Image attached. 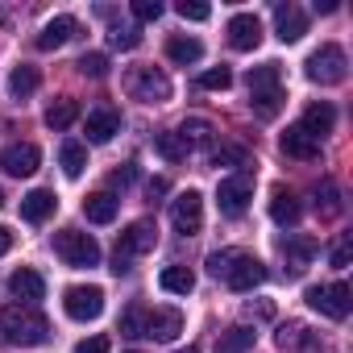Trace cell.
<instances>
[{"label":"cell","instance_id":"cell-15","mask_svg":"<svg viewBox=\"0 0 353 353\" xmlns=\"http://www.w3.org/2000/svg\"><path fill=\"white\" fill-rule=\"evenodd\" d=\"M320 254V241L316 237H307V233H291L287 241H283V262H287V270L291 274H303L307 266H312V258Z\"/></svg>","mask_w":353,"mask_h":353},{"label":"cell","instance_id":"cell-7","mask_svg":"<svg viewBox=\"0 0 353 353\" xmlns=\"http://www.w3.org/2000/svg\"><path fill=\"white\" fill-rule=\"evenodd\" d=\"M250 200H254V179H250V170H237V174H229V179H221V188H216V208H221V216H241V212L250 208Z\"/></svg>","mask_w":353,"mask_h":353},{"label":"cell","instance_id":"cell-21","mask_svg":"<svg viewBox=\"0 0 353 353\" xmlns=\"http://www.w3.org/2000/svg\"><path fill=\"white\" fill-rule=\"evenodd\" d=\"M54 208H59V196H54V192H46V188H38V192L21 196V216H26L30 225L50 221V216H54Z\"/></svg>","mask_w":353,"mask_h":353},{"label":"cell","instance_id":"cell-17","mask_svg":"<svg viewBox=\"0 0 353 353\" xmlns=\"http://www.w3.org/2000/svg\"><path fill=\"white\" fill-rule=\"evenodd\" d=\"M9 295H13V299H21L26 307H34V303L46 295V279H42L34 266H21V270H13V274H9Z\"/></svg>","mask_w":353,"mask_h":353},{"label":"cell","instance_id":"cell-47","mask_svg":"<svg viewBox=\"0 0 353 353\" xmlns=\"http://www.w3.org/2000/svg\"><path fill=\"white\" fill-rule=\"evenodd\" d=\"M145 192H150V200H154V196H162V192H166V183H162V179H150V188H145Z\"/></svg>","mask_w":353,"mask_h":353},{"label":"cell","instance_id":"cell-32","mask_svg":"<svg viewBox=\"0 0 353 353\" xmlns=\"http://www.w3.org/2000/svg\"><path fill=\"white\" fill-rule=\"evenodd\" d=\"M341 188L332 183V179H324V183H316V212L324 216V221H332V216H341Z\"/></svg>","mask_w":353,"mask_h":353},{"label":"cell","instance_id":"cell-26","mask_svg":"<svg viewBox=\"0 0 353 353\" xmlns=\"http://www.w3.org/2000/svg\"><path fill=\"white\" fill-rule=\"evenodd\" d=\"M274 341H279V349H287V353H303V349L312 345V332H307V324H299V320H287V324H279Z\"/></svg>","mask_w":353,"mask_h":353},{"label":"cell","instance_id":"cell-30","mask_svg":"<svg viewBox=\"0 0 353 353\" xmlns=\"http://www.w3.org/2000/svg\"><path fill=\"white\" fill-rule=\"evenodd\" d=\"M59 162H63V174H67V179H79L83 166H88V145H83V141H63Z\"/></svg>","mask_w":353,"mask_h":353},{"label":"cell","instance_id":"cell-48","mask_svg":"<svg viewBox=\"0 0 353 353\" xmlns=\"http://www.w3.org/2000/svg\"><path fill=\"white\" fill-rule=\"evenodd\" d=\"M179 353H200V349H179Z\"/></svg>","mask_w":353,"mask_h":353},{"label":"cell","instance_id":"cell-6","mask_svg":"<svg viewBox=\"0 0 353 353\" xmlns=\"http://www.w3.org/2000/svg\"><path fill=\"white\" fill-rule=\"evenodd\" d=\"M54 254H59L67 266H75V270L100 266V245H96V237H92V233H79V229H63V233L54 237Z\"/></svg>","mask_w":353,"mask_h":353},{"label":"cell","instance_id":"cell-3","mask_svg":"<svg viewBox=\"0 0 353 353\" xmlns=\"http://www.w3.org/2000/svg\"><path fill=\"white\" fill-rule=\"evenodd\" d=\"M154 241H158V225H154V221H133V225L117 237V254H112V266H108V270H112L117 279L129 274V270H133V258L150 254Z\"/></svg>","mask_w":353,"mask_h":353},{"label":"cell","instance_id":"cell-19","mask_svg":"<svg viewBox=\"0 0 353 353\" xmlns=\"http://www.w3.org/2000/svg\"><path fill=\"white\" fill-rule=\"evenodd\" d=\"M75 34H79V21L63 13V17L46 21V30H42V34L34 38V46H38V50H59V46H67V42H71Z\"/></svg>","mask_w":353,"mask_h":353},{"label":"cell","instance_id":"cell-24","mask_svg":"<svg viewBox=\"0 0 353 353\" xmlns=\"http://www.w3.org/2000/svg\"><path fill=\"white\" fill-rule=\"evenodd\" d=\"M117 208H121V204H117L112 192H96V196L83 200V216H88L92 225H112V221H117Z\"/></svg>","mask_w":353,"mask_h":353},{"label":"cell","instance_id":"cell-27","mask_svg":"<svg viewBox=\"0 0 353 353\" xmlns=\"http://www.w3.org/2000/svg\"><path fill=\"white\" fill-rule=\"evenodd\" d=\"M75 121H79V100H71V96H63V100H54V104L46 108V125H50L54 133L71 129Z\"/></svg>","mask_w":353,"mask_h":353},{"label":"cell","instance_id":"cell-29","mask_svg":"<svg viewBox=\"0 0 353 353\" xmlns=\"http://www.w3.org/2000/svg\"><path fill=\"white\" fill-rule=\"evenodd\" d=\"M38 83H42V75H38V67H30V63L13 67V75H9V92H13V100L34 96V92H38Z\"/></svg>","mask_w":353,"mask_h":353},{"label":"cell","instance_id":"cell-20","mask_svg":"<svg viewBox=\"0 0 353 353\" xmlns=\"http://www.w3.org/2000/svg\"><path fill=\"white\" fill-rule=\"evenodd\" d=\"M279 145H283V154H287V158H303V162L320 158V141H316L312 133H303L299 125H291V129L279 137Z\"/></svg>","mask_w":353,"mask_h":353},{"label":"cell","instance_id":"cell-45","mask_svg":"<svg viewBox=\"0 0 353 353\" xmlns=\"http://www.w3.org/2000/svg\"><path fill=\"white\" fill-rule=\"evenodd\" d=\"M75 353H108V336H88L75 345Z\"/></svg>","mask_w":353,"mask_h":353},{"label":"cell","instance_id":"cell-13","mask_svg":"<svg viewBox=\"0 0 353 353\" xmlns=\"http://www.w3.org/2000/svg\"><path fill=\"white\" fill-rule=\"evenodd\" d=\"M225 283L233 287V291H254V287H262L266 283V266L254 258V254H237V262L229 266V274H225Z\"/></svg>","mask_w":353,"mask_h":353},{"label":"cell","instance_id":"cell-41","mask_svg":"<svg viewBox=\"0 0 353 353\" xmlns=\"http://www.w3.org/2000/svg\"><path fill=\"white\" fill-rule=\"evenodd\" d=\"M179 17H183V21H208L212 9L200 5V0H179Z\"/></svg>","mask_w":353,"mask_h":353},{"label":"cell","instance_id":"cell-28","mask_svg":"<svg viewBox=\"0 0 353 353\" xmlns=\"http://www.w3.org/2000/svg\"><path fill=\"white\" fill-rule=\"evenodd\" d=\"M254 341H258V332H254L250 324H237V328L221 332V341H216V353H250V349H254Z\"/></svg>","mask_w":353,"mask_h":353},{"label":"cell","instance_id":"cell-49","mask_svg":"<svg viewBox=\"0 0 353 353\" xmlns=\"http://www.w3.org/2000/svg\"><path fill=\"white\" fill-rule=\"evenodd\" d=\"M0 208H5V192H0Z\"/></svg>","mask_w":353,"mask_h":353},{"label":"cell","instance_id":"cell-37","mask_svg":"<svg viewBox=\"0 0 353 353\" xmlns=\"http://www.w3.org/2000/svg\"><path fill=\"white\" fill-rule=\"evenodd\" d=\"M75 67H79V75H92V79H104V75H108V59H104L100 50L83 54V59H79Z\"/></svg>","mask_w":353,"mask_h":353},{"label":"cell","instance_id":"cell-9","mask_svg":"<svg viewBox=\"0 0 353 353\" xmlns=\"http://www.w3.org/2000/svg\"><path fill=\"white\" fill-rule=\"evenodd\" d=\"M303 299L320 312V316H328V320H345L349 316V287L345 283H324V287H307L303 291Z\"/></svg>","mask_w":353,"mask_h":353},{"label":"cell","instance_id":"cell-36","mask_svg":"<svg viewBox=\"0 0 353 353\" xmlns=\"http://www.w3.org/2000/svg\"><path fill=\"white\" fill-rule=\"evenodd\" d=\"M141 328H145V307H141V303L125 307V316H121V336H141Z\"/></svg>","mask_w":353,"mask_h":353},{"label":"cell","instance_id":"cell-14","mask_svg":"<svg viewBox=\"0 0 353 353\" xmlns=\"http://www.w3.org/2000/svg\"><path fill=\"white\" fill-rule=\"evenodd\" d=\"M183 332V316L174 312V307H145V328H141V336H150V341H174Z\"/></svg>","mask_w":353,"mask_h":353},{"label":"cell","instance_id":"cell-40","mask_svg":"<svg viewBox=\"0 0 353 353\" xmlns=\"http://www.w3.org/2000/svg\"><path fill=\"white\" fill-rule=\"evenodd\" d=\"M328 258H332V266H336V270H345V266H349V258H353V237H349V233H341Z\"/></svg>","mask_w":353,"mask_h":353},{"label":"cell","instance_id":"cell-39","mask_svg":"<svg viewBox=\"0 0 353 353\" xmlns=\"http://www.w3.org/2000/svg\"><path fill=\"white\" fill-rule=\"evenodd\" d=\"M237 254H241V250H216V254H208V274H212V279H225L229 266L237 262Z\"/></svg>","mask_w":353,"mask_h":353},{"label":"cell","instance_id":"cell-18","mask_svg":"<svg viewBox=\"0 0 353 353\" xmlns=\"http://www.w3.org/2000/svg\"><path fill=\"white\" fill-rule=\"evenodd\" d=\"M274 34H279V42H299L303 34H307V13L299 9V5H274Z\"/></svg>","mask_w":353,"mask_h":353},{"label":"cell","instance_id":"cell-12","mask_svg":"<svg viewBox=\"0 0 353 353\" xmlns=\"http://www.w3.org/2000/svg\"><path fill=\"white\" fill-rule=\"evenodd\" d=\"M83 129H88V141L92 145H104V141H112L121 133V112L112 104H100V108H92L83 117Z\"/></svg>","mask_w":353,"mask_h":353},{"label":"cell","instance_id":"cell-16","mask_svg":"<svg viewBox=\"0 0 353 353\" xmlns=\"http://www.w3.org/2000/svg\"><path fill=\"white\" fill-rule=\"evenodd\" d=\"M225 34H229V46H233V50H258V42H262V21H258L254 13H237V17H229Z\"/></svg>","mask_w":353,"mask_h":353},{"label":"cell","instance_id":"cell-23","mask_svg":"<svg viewBox=\"0 0 353 353\" xmlns=\"http://www.w3.org/2000/svg\"><path fill=\"white\" fill-rule=\"evenodd\" d=\"M270 221L283 225V229L299 225V200H295V192H287V188H274L270 192Z\"/></svg>","mask_w":353,"mask_h":353},{"label":"cell","instance_id":"cell-25","mask_svg":"<svg viewBox=\"0 0 353 353\" xmlns=\"http://www.w3.org/2000/svg\"><path fill=\"white\" fill-rule=\"evenodd\" d=\"M166 59H170V63H179V67H192V63H200V59H204V42L174 34V38L166 42Z\"/></svg>","mask_w":353,"mask_h":353},{"label":"cell","instance_id":"cell-22","mask_svg":"<svg viewBox=\"0 0 353 353\" xmlns=\"http://www.w3.org/2000/svg\"><path fill=\"white\" fill-rule=\"evenodd\" d=\"M332 125H336V108L324 104V100H320V104H307V112H303V121H299V129L312 133L316 141H320L324 133H332Z\"/></svg>","mask_w":353,"mask_h":353},{"label":"cell","instance_id":"cell-33","mask_svg":"<svg viewBox=\"0 0 353 353\" xmlns=\"http://www.w3.org/2000/svg\"><path fill=\"white\" fill-rule=\"evenodd\" d=\"M174 133H179V141H183L188 150H192V145H208V141H212V125H208L204 117H188Z\"/></svg>","mask_w":353,"mask_h":353},{"label":"cell","instance_id":"cell-34","mask_svg":"<svg viewBox=\"0 0 353 353\" xmlns=\"http://www.w3.org/2000/svg\"><path fill=\"white\" fill-rule=\"evenodd\" d=\"M154 150H158L166 162H183V158L192 154V150L179 141V133H158V137H154Z\"/></svg>","mask_w":353,"mask_h":353},{"label":"cell","instance_id":"cell-2","mask_svg":"<svg viewBox=\"0 0 353 353\" xmlns=\"http://www.w3.org/2000/svg\"><path fill=\"white\" fill-rule=\"evenodd\" d=\"M0 332H5V341H9V345L34 349V345H46V341H50V320H46L38 307L9 303L5 312H0Z\"/></svg>","mask_w":353,"mask_h":353},{"label":"cell","instance_id":"cell-31","mask_svg":"<svg viewBox=\"0 0 353 353\" xmlns=\"http://www.w3.org/2000/svg\"><path fill=\"white\" fill-rule=\"evenodd\" d=\"M158 283H162V291H170V295H192V291H196V274H192L188 266H166Z\"/></svg>","mask_w":353,"mask_h":353},{"label":"cell","instance_id":"cell-42","mask_svg":"<svg viewBox=\"0 0 353 353\" xmlns=\"http://www.w3.org/2000/svg\"><path fill=\"white\" fill-rule=\"evenodd\" d=\"M133 179H137V162H125L121 170H112V174H108V188H121V192H125Z\"/></svg>","mask_w":353,"mask_h":353},{"label":"cell","instance_id":"cell-38","mask_svg":"<svg viewBox=\"0 0 353 353\" xmlns=\"http://www.w3.org/2000/svg\"><path fill=\"white\" fill-rule=\"evenodd\" d=\"M233 83V71L229 67H208L204 75H200V88H208V92H225Z\"/></svg>","mask_w":353,"mask_h":353},{"label":"cell","instance_id":"cell-46","mask_svg":"<svg viewBox=\"0 0 353 353\" xmlns=\"http://www.w3.org/2000/svg\"><path fill=\"white\" fill-rule=\"evenodd\" d=\"M13 250V229H5V225H0V258H5Z\"/></svg>","mask_w":353,"mask_h":353},{"label":"cell","instance_id":"cell-10","mask_svg":"<svg viewBox=\"0 0 353 353\" xmlns=\"http://www.w3.org/2000/svg\"><path fill=\"white\" fill-rule=\"evenodd\" d=\"M63 307H67L71 320L88 324V320H96L104 312V291L100 287H67L63 291Z\"/></svg>","mask_w":353,"mask_h":353},{"label":"cell","instance_id":"cell-11","mask_svg":"<svg viewBox=\"0 0 353 353\" xmlns=\"http://www.w3.org/2000/svg\"><path fill=\"white\" fill-rule=\"evenodd\" d=\"M38 162H42V150L34 141H13V145L0 150V170L17 174V179H30V174L38 170Z\"/></svg>","mask_w":353,"mask_h":353},{"label":"cell","instance_id":"cell-8","mask_svg":"<svg viewBox=\"0 0 353 353\" xmlns=\"http://www.w3.org/2000/svg\"><path fill=\"white\" fill-rule=\"evenodd\" d=\"M170 225H174V233H183V237L200 233L204 229V196L200 192H179L170 200Z\"/></svg>","mask_w":353,"mask_h":353},{"label":"cell","instance_id":"cell-44","mask_svg":"<svg viewBox=\"0 0 353 353\" xmlns=\"http://www.w3.org/2000/svg\"><path fill=\"white\" fill-rule=\"evenodd\" d=\"M221 162H245V150H237V145H221L216 154H212V166H221Z\"/></svg>","mask_w":353,"mask_h":353},{"label":"cell","instance_id":"cell-4","mask_svg":"<svg viewBox=\"0 0 353 353\" xmlns=\"http://www.w3.org/2000/svg\"><path fill=\"white\" fill-rule=\"evenodd\" d=\"M125 92H129L133 100H141V104H166L174 88H170V75H166L162 67H129Z\"/></svg>","mask_w":353,"mask_h":353},{"label":"cell","instance_id":"cell-5","mask_svg":"<svg viewBox=\"0 0 353 353\" xmlns=\"http://www.w3.org/2000/svg\"><path fill=\"white\" fill-rule=\"evenodd\" d=\"M345 75H349V59H345V50L336 42H324L320 50L307 54V79L312 83L332 88V83H345Z\"/></svg>","mask_w":353,"mask_h":353},{"label":"cell","instance_id":"cell-43","mask_svg":"<svg viewBox=\"0 0 353 353\" xmlns=\"http://www.w3.org/2000/svg\"><path fill=\"white\" fill-rule=\"evenodd\" d=\"M133 17L137 21H158L162 17V5H158V0H133Z\"/></svg>","mask_w":353,"mask_h":353},{"label":"cell","instance_id":"cell-1","mask_svg":"<svg viewBox=\"0 0 353 353\" xmlns=\"http://www.w3.org/2000/svg\"><path fill=\"white\" fill-rule=\"evenodd\" d=\"M250 112L258 121H274L287 104V88H283V67L279 63H262L250 71Z\"/></svg>","mask_w":353,"mask_h":353},{"label":"cell","instance_id":"cell-50","mask_svg":"<svg viewBox=\"0 0 353 353\" xmlns=\"http://www.w3.org/2000/svg\"><path fill=\"white\" fill-rule=\"evenodd\" d=\"M129 353H137V349H129Z\"/></svg>","mask_w":353,"mask_h":353},{"label":"cell","instance_id":"cell-35","mask_svg":"<svg viewBox=\"0 0 353 353\" xmlns=\"http://www.w3.org/2000/svg\"><path fill=\"white\" fill-rule=\"evenodd\" d=\"M108 42H112L117 50H137V46H141V34H137L133 26H112V30H108Z\"/></svg>","mask_w":353,"mask_h":353}]
</instances>
